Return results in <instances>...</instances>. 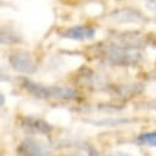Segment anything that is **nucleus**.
<instances>
[{
  "label": "nucleus",
  "instance_id": "f257e3e1",
  "mask_svg": "<svg viewBox=\"0 0 156 156\" xmlns=\"http://www.w3.org/2000/svg\"><path fill=\"white\" fill-rule=\"evenodd\" d=\"M22 87L33 97L40 100H74L77 92L73 87L44 86L28 79H22Z\"/></svg>",
  "mask_w": 156,
  "mask_h": 156
},
{
  "label": "nucleus",
  "instance_id": "f03ea898",
  "mask_svg": "<svg viewBox=\"0 0 156 156\" xmlns=\"http://www.w3.org/2000/svg\"><path fill=\"white\" fill-rule=\"evenodd\" d=\"M103 58L117 65H129L138 63L141 59V54L136 49V47H128L124 44H109L105 47Z\"/></svg>",
  "mask_w": 156,
  "mask_h": 156
},
{
  "label": "nucleus",
  "instance_id": "7ed1b4c3",
  "mask_svg": "<svg viewBox=\"0 0 156 156\" xmlns=\"http://www.w3.org/2000/svg\"><path fill=\"white\" fill-rule=\"evenodd\" d=\"M9 63L11 68L22 74H33L37 69L32 55L26 51H16L10 54Z\"/></svg>",
  "mask_w": 156,
  "mask_h": 156
},
{
  "label": "nucleus",
  "instance_id": "20e7f679",
  "mask_svg": "<svg viewBox=\"0 0 156 156\" xmlns=\"http://www.w3.org/2000/svg\"><path fill=\"white\" fill-rule=\"evenodd\" d=\"M16 151L20 156H48L51 152L47 144L34 138H25Z\"/></svg>",
  "mask_w": 156,
  "mask_h": 156
},
{
  "label": "nucleus",
  "instance_id": "39448f33",
  "mask_svg": "<svg viewBox=\"0 0 156 156\" xmlns=\"http://www.w3.org/2000/svg\"><path fill=\"white\" fill-rule=\"evenodd\" d=\"M21 126L36 134H49L53 130V127L44 119L38 118V117H33V115H25L20 121Z\"/></svg>",
  "mask_w": 156,
  "mask_h": 156
},
{
  "label": "nucleus",
  "instance_id": "423d86ee",
  "mask_svg": "<svg viewBox=\"0 0 156 156\" xmlns=\"http://www.w3.org/2000/svg\"><path fill=\"white\" fill-rule=\"evenodd\" d=\"M96 34L95 28L87 27V26H74L68 28L64 32V37L69 38V40H75V41H83V40H91Z\"/></svg>",
  "mask_w": 156,
  "mask_h": 156
},
{
  "label": "nucleus",
  "instance_id": "0eeeda50",
  "mask_svg": "<svg viewBox=\"0 0 156 156\" xmlns=\"http://www.w3.org/2000/svg\"><path fill=\"white\" fill-rule=\"evenodd\" d=\"M136 141L141 145H150L156 147V132L143 133L136 138Z\"/></svg>",
  "mask_w": 156,
  "mask_h": 156
},
{
  "label": "nucleus",
  "instance_id": "6e6552de",
  "mask_svg": "<svg viewBox=\"0 0 156 156\" xmlns=\"http://www.w3.org/2000/svg\"><path fill=\"white\" fill-rule=\"evenodd\" d=\"M146 8L152 10V11H156V0H147L146 2Z\"/></svg>",
  "mask_w": 156,
  "mask_h": 156
},
{
  "label": "nucleus",
  "instance_id": "1a4fd4ad",
  "mask_svg": "<svg viewBox=\"0 0 156 156\" xmlns=\"http://www.w3.org/2000/svg\"><path fill=\"white\" fill-rule=\"evenodd\" d=\"M2 105H4V95H2Z\"/></svg>",
  "mask_w": 156,
  "mask_h": 156
},
{
  "label": "nucleus",
  "instance_id": "9d476101",
  "mask_svg": "<svg viewBox=\"0 0 156 156\" xmlns=\"http://www.w3.org/2000/svg\"><path fill=\"white\" fill-rule=\"evenodd\" d=\"M154 79L156 80V71H154Z\"/></svg>",
  "mask_w": 156,
  "mask_h": 156
}]
</instances>
